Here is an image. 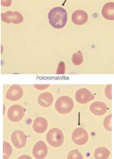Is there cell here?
Masks as SVG:
<instances>
[{"mask_svg": "<svg viewBox=\"0 0 114 159\" xmlns=\"http://www.w3.org/2000/svg\"><path fill=\"white\" fill-rule=\"evenodd\" d=\"M48 19L52 27L55 29H61L65 26L67 22V12L62 7H55L49 12Z\"/></svg>", "mask_w": 114, "mask_h": 159, "instance_id": "6da1fadb", "label": "cell"}, {"mask_svg": "<svg viewBox=\"0 0 114 159\" xmlns=\"http://www.w3.org/2000/svg\"><path fill=\"white\" fill-rule=\"evenodd\" d=\"M73 101L68 96H62L59 97L55 103L56 110L62 115H65L71 112L74 107Z\"/></svg>", "mask_w": 114, "mask_h": 159, "instance_id": "7a4b0ae2", "label": "cell"}, {"mask_svg": "<svg viewBox=\"0 0 114 159\" xmlns=\"http://www.w3.org/2000/svg\"><path fill=\"white\" fill-rule=\"evenodd\" d=\"M46 139L49 145L53 147L61 146L64 141L63 133L58 128H53L47 133Z\"/></svg>", "mask_w": 114, "mask_h": 159, "instance_id": "3957f363", "label": "cell"}, {"mask_svg": "<svg viewBox=\"0 0 114 159\" xmlns=\"http://www.w3.org/2000/svg\"><path fill=\"white\" fill-rule=\"evenodd\" d=\"M25 109L23 107L18 104L11 106L7 111V117L9 120L13 122L20 121L25 116Z\"/></svg>", "mask_w": 114, "mask_h": 159, "instance_id": "277c9868", "label": "cell"}, {"mask_svg": "<svg viewBox=\"0 0 114 159\" xmlns=\"http://www.w3.org/2000/svg\"><path fill=\"white\" fill-rule=\"evenodd\" d=\"M1 20L7 24H19L23 22L24 18L21 13L18 11H8L1 14Z\"/></svg>", "mask_w": 114, "mask_h": 159, "instance_id": "5b68a950", "label": "cell"}, {"mask_svg": "<svg viewBox=\"0 0 114 159\" xmlns=\"http://www.w3.org/2000/svg\"><path fill=\"white\" fill-rule=\"evenodd\" d=\"M89 135L87 131L84 128L76 129L72 134L73 142L77 145H83L88 141Z\"/></svg>", "mask_w": 114, "mask_h": 159, "instance_id": "8992f818", "label": "cell"}, {"mask_svg": "<svg viewBox=\"0 0 114 159\" xmlns=\"http://www.w3.org/2000/svg\"><path fill=\"white\" fill-rule=\"evenodd\" d=\"M76 100L80 104H86L95 99L92 93L85 88L79 89L76 93Z\"/></svg>", "mask_w": 114, "mask_h": 159, "instance_id": "52a82bcc", "label": "cell"}, {"mask_svg": "<svg viewBox=\"0 0 114 159\" xmlns=\"http://www.w3.org/2000/svg\"><path fill=\"white\" fill-rule=\"evenodd\" d=\"M23 93V90L21 86L13 85L7 90L6 94V98L9 101H18L22 98Z\"/></svg>", "mask_w": 114, "mask_h": 159, "instance_id": "ba28073f", "label": "cell"}, {"mask_svg": "<svg viewBox=\"0 0 114 159\" xmlns=\"http://www.w3.org/2000/svg\"><path fill=\"white\" fill-rule=\"evenodd\" d=\"M11 139L14 146L18 149L23 148L27 143V136L22 131H14L11 135Z\"/></svg>", "mask_w": 114, "mask_h": 159, "instance_id": "9c48e42d", "label": "cell"}, {"mask_svg": "<svg viewBox=\"0 0 114 159\" xmlns=\"http://www.w3.org/2000/svg\"><path fill=\"white\" fill-rule=\"evenodd\" d=\"M48 153L47 146L42 141L37 142L33 147V154L37 159H43L46 157Z\"/></svg>", "mask_w": 114, "mask_h": 159, "instance_id": "30bf717a", "label": "cell"}, {"mask_svg": "<svg viewBox=\"0 0 114 159\" xmlns=\"http://www.w3.org/2000/svg\"><path fill=\"white\" fill-rule=\"evenodd\" d=\"M90 109L93 115L97 116H101L107 112V106L104 103L98 101L91 104Z\"/></svg>", "mask_w": 114, "mask_h": 159, "instance_id": "8fae6325", "label": "cell"}, {"mask_svg": "<svg viewBox=\"0 0 114 159\" xmlns=\"http://www.w3.org/2000/svg\"><path fill=\"white\" fill-rule=\"evenodd\" d=\"M48 128V122L44 118L39 117L33 121V128L35 132L39 134L44 133Z\"/></svg>", "mask_w": 114, "mask_h": 159, "instance_id": "7c38bea8", "label": "cell"}, {"mask_svg": "<svg viewBox=\"0 0 114 159\" xmlns=\"http://www.w3.org/2000/svg\"><path fill=\"white\" fill-rule=\"evenodd\" d=\"M88 16L83 10H78L75 11L72 15V20L74 24L77 25H83L87 21Z\"/></svg>", "mask_w": 114, "mask_h": 159, "instance_id": "4fadbf2b", "label": "cell"}, {"mask_svg": "<svg viewBox=\"0 0 114 159\" xmlns=\"http://www.w3.org/2000/svg\"><path fill=\"white\" fill-rule=\"evenodd\" d=\"M38 102L39 104L42 107H49L54 102L53 94L49 92L43 93L38 97Z\"/></svg>", "mask_w": 114, "mask_h": 159, "instance_id": "5bb4252c", "label": "cell"}, {"mask_svg": "<svg viewBox=\"0 0 114 159\" xmlns=\"http://www.w3.org/2000/svg\"><path fill=\"white\" fill-rule=\"evenodd\" d=\"M103 16L109 20H114V3L113 2L105 4L102 9Z\"/></svg>", "mask_w": 114, "mask_h": 159, "instance_id": "9a60e30c", "label": "cell"}, {"mask_svg": "<svg viewBox=\"0 0 114 159\" xmlns=\"http://www.w3.org/2000/svg\"><path fill=\"white\" fill-rule=\"evenodd\" d=\"M110 155V151L108 148L103 147L98 148L94 152L95 159H107Z\"/></svg>", "mask_w": 114, "mask_h": 159, "instance_id": "2e32d148", "label": "cell"}, {"mask_svg": "<svg viewBox=\"0 0 114 159\" xmlns=\"http://www.w3.org/2000/svg\"><path fill=\"white\" fill-rule=\"evenodd\" d=\"M84 58L83 54L80 51H77L72 55V61L76 66H79L83 63Z\"/></svg>", "mask_w": 114, "mask_h": 159, "instance_id": "e0dca14e", "label": "cell"}, {"mask_svg": "<svg viewBox=\"0 0 114 159\" xmlns=\"http://www.w3.org/2000/svg\"><path fill=\"white\" fill-rule=\"evenodd\" d=\"M83 155L78 151V149L72 150L68 153L67 159H83Z\"/></svg>", "mask_w": 114, "mask_h": 159, "instance_id": "ac0fdd59", "label": "cell"}, {"mask_svg": "<svg viewBox=\"0 0 114 159\" xmlns=\"http://www.w3.org/2000/svg\"><path fill=\"white\" fill-rule=\"evenodd\" d=\"M12 153V148L11 145L7 142H3V157H9Z\"/></svg>", "mask_w": 114, "mask_h": 159, "instance_id": "d6986e66", "label": "cell"}, {"mask_svg": "<svg viewBox=\"0 0 114 159\" xmlns=\"http://www.w3.org/2000/svg\"><path fill=\"white\" fill-rule=\"evenodd\" d=\"M103 126L105 129L109 131H112V115H109L104 119Z\"/></svg>", "mask_w": 114, "mask_h": 159, "instance_id": "ffe728a7", "label": "cell"}, {"mask_svg": "<svg viewBox=\"0 0 114 159\" xmlns=\"http://www.w3.org/2000/svg\"><path fill=\"white\" fill-rule=\"evenodd\" d=\"M65 63L63 61H61L59 63L57 69V74H64L65 73Z\"/></svg>", "mask_w": 114, "mask_h": 159, "instance_id": "44dd1931", "label": "cell"}, {"mask_svg": "<svg viewBox=\"0 0 114 159\" xmlns=\"http://www.w3.org/2000/svg\"><path fill=\"white\" fill-rule=\"evenodd\" d=\"M104 92L106 97L110 100H112V85H107L105 88Z\"/></svg>", "mask_w": 114, "mask_h": 159, "instance_id": "7402d4cb", "label": "cell"}, {"mask_svg": "<svg viewBox=\"0 0 114 159\" xmlns=\"http://www.w3.org/2000/svg\"><path fill=\"white\" fill-rule=\"evenodd\" d=\"M12 3V0H1V5L5 7L11 6Z\"/></svg>", "mask_w": 114, "mask_h": 159, "instance_id": "603a6c76", "label": "cell"}, {"mask_svg": "<svg viewBox=\"0 0 114 159\" xmlns=\"http://www.w3.org/2000/svg\"><path fill=\"white\" fill-rule=\"evenodd\" d=\"M49 85H34V87L35 89L40 90H44L48 88L49 87Z\"/></svg>", "mask_w": 114, "mask_h": 159, "instance_id": "cb8c5ba5", "label": "cell"}, {"mask_svg": "<svg viewBox=\"0 0 114 159\" xmlns=\"http://www.w3.org/2000/svg\"><path fill=\"white\" fill-rule=\"evenodd\" d=\"M18 159H33L30 156L27 155H22L20 156Z\"/></svg>", "mask_w": 114, "mask_h": 159, "instance_id": "d4e9b609", "label": "cell"}]
</instances>
